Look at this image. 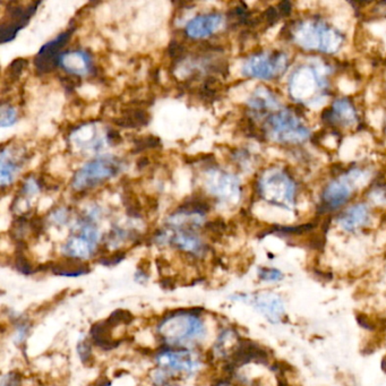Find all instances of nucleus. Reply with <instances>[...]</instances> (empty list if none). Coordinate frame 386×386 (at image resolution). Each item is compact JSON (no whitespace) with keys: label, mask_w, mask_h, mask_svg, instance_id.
<instances>
[{"label":"nucleus","mask_w":386,"mask_h":386,"mask_svg":"<svg viewBox=\"0 0 386 386\" xmlns=\"http://www.w3.org/2000/svg\"><path fill=\"white\" fill-rule=\"evenodd\" d=\"M199 310H179L174 312L160 323L158 331L163 341L169 344H181L190 341L199 340L205 335V326L199 319Z\"/></svg>","instance_id":"1"},{"label":"nucleus","mask_w":386,"mask_h":386,"mask_svg":"<svg viewBox=\"0 0 386 386\" xmlns=\"http://www.w3.org/2000/svg\"><path fill=\"white\" fill-rule=\"evenodd\" d=\"M294 40L303 49L319 50L325 53H337L342 37L333 28L322 22L306 21L298 25L294 32Z\"/></svg>","instance_id":"2"},{"label":"nucleus","mask_w":386,"mask_h":386,"mask_svg":"<svg viewBox=\"0 0 386 386\" xmlns=\"http://www.w3.org/2000/svg\"><path fill=\"white\" fill-rule=\"evenodd\" d=\"M123 169V162L115 156H100L85 163L77 170L72 179V187L77 192H84L90 188L110 181Z\"/></svg>","instance_id":"3"},{"label":"nucleus","mask_w":386,"mask_h":386,"mask_svg":"<svg viewBox=\"0 0 386 386\" xmlns=\"http://www.w3.org/2000/svg\"><path fill=\"white\" fill-rule=\"evenodd\" d=\"M99 242V231L94 220L86 217L77 221L73 229V235L68 238L62 247L67 258L75 260H86L94 254Z\"/></svg>","instance_id":"4"},{"label":"nucleus","mask_w":386,"mask_h":386,"mask_svg":"<svg viewBox=\"0 0 386 386\" xmlns=\"http://www.w3.org/2000/svg\"><path fill=\"white\" fill-rule=\"evenodd\" d=\"M269 136L278 143L298 144L310 137V129L303 125L294 112L282 110L271 117L269 123Z\"/></svg>","instance_id":"5"},{"label":"nucleus","mask_w":386,"mask_h":386,"mask_svg":"<svg viewBox=\"0 0 386 386\" xmlns=\"http://www.w3.org/2000/svg\"><path fill=\"white\" fill-rule=\"evenodd\" d=\"M260 192L267 202L292 208L294 204V184L285 171L270 169L260 181Z\"/></svg>","instance_id":"6"},{"label":"nucleus","mask_w":386,"mask_h":386,"mask_svg":"<svg viewBox=\"0 0 386 386\" xmlns=\"http://www.w3.org/2000/svg\"><path fill=\"white\" fill-rule=\"evenodd\" d=\"M205 187L212 196L224 204L236 205L242 197L238 177L220 168H210L205 171Z\"/></svg>","instance_id":"7"},{"label":"nucleus","mask_w":386,"mask_h":386,"mask_svg":"<svg viewBox=\"0 0 386 386\" xmlns=\"http://www.w3.org/2000/svg\"><path fill=\"white\" fill-rule=\"evenodd\" d=\"M288 66L285 53H264L249 57L242 66L245 76L258 80H272L280 76Z\"/></svg>","instance_id":"8"},{"label":"nucleus","mask_w":386,"mask_h":386,"mask_svg":"<svg viewBox=\"0 0 386 386\" xmlns=\"http://www.w3.org/2000/svg\"><path fill=\"white\" fill-rule=\"evenodd\" d=\"M369 174L362 170H351L346 175L341 176L337 181H332L325 190V202L331 208H339L344 205V203L349 199L353 190L357 187H364L369 181Z\"/></svg>","instance_id":"9"},{"label":"nucleus","mask_w":386,"mask_h":386,"mask_svg":"<svg viewBox=\"0 0 386 386\" xmlns=\"http://www.w3.org/2000/svg\"><path fill=\"white\" fill-rule=\"evenodd\" d=\"M235 299L251 303L258 313L262 314L272 324H279L285 317V303L279 294L274 292H262L254 296L242 294Z\"/></svg>","instance_id":"10"},{"label":"nucleus","mask_w":386,"mask_h":386,"mask_svg":"<svg viewBox=\"0 0 386 386\" xmlns=\"http://www.w3.org/2000/svg\"><path fill=\"white\" fill-rule=\"evenodd\" d=\"M73 33L74 28H68L53 40L43 44L34 58V65L37 73L48 74L53 72L56 66H58L59 58L62 53V50L66 47L68 41L71 40Z\"/></svg>","instance_id":"11"},{"label":"nucleus","mask_w":386,"mask_h":386,"mask_svg":"<svg viewBox=\"0 0 386 386\" xmlns=\"http://www.w3.org/2000/svg\"><path fill=\"white\" fill-rule=\"evenodd\" d=\"M226 25V19L221 12L199 14L187 22L185 34L192 40H205L218 33Z\"/></svg>","instance_id":"12"},{"label":"nucleus","mask_w":386,"mask_h":386,"mask_svg":"<svg viewBox=\"0 0 386 386\" xmlns=\"http://www.w3.org/2000/svg\"><path fill=\"white\" fill-rule=\"evenodd\" d=\"M321 85L322 78L319 74L310 66H303L292 75L290 93L298 101H310Z\"/></svg>","instance_id":"13"},{"label":"nucleus","mask_w":386,"mask_h":386,"mask_svg":"<svg viewBox=\"0 0 386 386\" xmlns=\"http://www.w3.org/2000/svg\"><path fill=\"white\" fill-rule=\"evenodd\" d=\"M159 365L166 373L192 374L196 371L197 362L186 349H166L157 357Z\"/></svg>","instance_id":"14"},{"label":"nucleus","mask_w":386,"mask_h":386,"mask_svg":"<svg viewBox=\"0 0 386 386\" xmlns=\"http://www.w3.org/2000/svg\"><path fill=\"white\" fill-rule=\"evenodd\" d=\"M71 142L74 146L81 151L98 152L105 147L107 133L102 134L95 124H86L74 129L71 134ZM109 143V142H108Z\"/></svg>","instance_id":"15"},{"label":"nucleus","mask_w":386,"mask_h":386,"mask_svg":"<svg viewBox=\"0 0 386 386\" xmlns=\"http://www.w3.org/2000/svg\"><path fill=\"white\" fill-rule=\"evenodd\" d=\"M37 5L40 3H32L26 6L16 3V7H12L8 10L10 19L8 21H3L1 24V42H8L16 37L17 32L28 24L37 10Z\"/></svg>","instance_id":"16"},{"label":"nucleus","mask_w":386,"mask_h":386,"mask_svg":"<svg viewBox=\"0 0 386 386\" xmlns=\"http://www.w3.org/2000/svg\"><path fill=\"white\" fill-rule=\"evenodd\" d=\"M58 66L62 67L65 73L77 77L87 76L94 69L92 56L82 49L62 53L59 58Z\"/></svg>","instance_id":"17"},{"label":"nucleus","mask_w":386,"mask_h":386,"mask_svg":"<svg viewBox=\"0 0 386 386\" xmlns=\"http://www.w3.org/2000/svg\"><path fill=\"white\" fill-rule=\"evenodd\" d=\"M23 160L22 157L14 154V151L10 147L3 146L1 150V187H10V185L14 183L17 172L21 170Z\"/></svg>","instance_id":"18"},{"label":"nucleus","mask_w":386,"mask_h":386,"mask_svg":"<svg viewBox=\"0 0 386 386\" xmlns=\"http://www.w3.org/2000/svg\"><path fill=\"white\" fill-rule=\"evenodd\" d=\"M368 219H369V211L367 206L365 204H357L346 210L344 215H341L339 224L348 233H353L355 230L365 226Z\"/></svg>","instance_id":"19"},{"label":"nucleus","mask_w":386,"mask_h":386,"mask_svg":"<svg viewBox=\"0 0 386 386\" xmlns=\"http://www.w3.org/2000/svg\"><path fill=\"white\" fill-rule=\"evenodd\" d=\"M47 267L56 276H68V278H76L90 272L87 264L71 258H65L64 261L49 263Z\"/></svg>","instance_id":"20"},{"label":"nucleus","mask_w":386,"mask_h":386,"mask_svg":"<svg viewBox=\"0 0 386 386\" xmlns=\"http://www.w3.org/2000/svg\"><path fill=\"white\" fill-rule=\"evenodd\" d=\"M111 330L112 328L108 324L107 321H101L93 324L90 331L93 344L103 350H112L119 346L120 342L115 341L111 337Z\"/></svg>","instance_id":"21"},{"label":"nucleus","mask_w":386,"mask_h":386,"mask_svg":"<svg viewBox=\"0 0 386 386\" xmlns=\"http://www.w3.org/2000/svg\"><path fill=\"white\" fill-rule=\"evenodd\" d=\"M249 106L256 111L272 110L279 107V102L269 90L263 86L255 90L249 99Z\"/></svg>","instance_id":"22"},{"label":"nucleus","mask_w":386,"mask_h":386,"mask_svg":"<svg viewBox=\"0 0 386 386\" xmlns=\"http://www.w3.org/2000/svg\"><path fill=\"white\" fill-rule=\"evenodd\" d=\"M333 114L335 119L341 125L349 127V126L355 125L357 123V115H355V109H353L351 103L344 100V99L334 102Z\"/></svg>","instance_id":"23"},{"label":"nucleus","mask_w":386,"mask_h":386,"mask_svg":"<svg viewBox=\"0 0 386 386\" xmlns=\"http://www.w3.org/2000/svg\"><path fill=\"white\" fill-rule=\"evenodd\" d=\"M147 121H149V116L145 111L134 109V110L126 111L125 115L120 118L119 121H117V124L127 128H136L138 126L146 125Z\"/></svg>","instance_id":"24"},{"label":"nucleus","mask_w":386,"mask_h":386,"mask_svg":"<svg viewBox=\"0 0 386 386\" xmlns=\"http://www.w3.org/2000/svg\"><path fill=\"white\" fill-rule=\"evenodd\" d=\"M17 119H19V112L16 110V108L12 107L10 103H3L0 109V126L3 128L10 127L15 125Z\"/></svg>","instance_id":"25"},{"label":"nucleus","mask_w":386,"mask_h":386,"mask_svg":"<svg viewBox=\"0 0 386 386\" xmlns=\"http://www.w3.org/2000/svg\"><path fill=\"white\" fill-rule=\"evenodd\" d=\"M40 181H37V178L31 176V177H28L23 181L21 188L22 196L28 201L30 197L35 196L37 194L40 193Z\"/></svg>","instance_id":"26"},{"label":"nucleus","mask_w":386,"mask_h":386,"mask_svg":"<svg viewBox=\"0 0 386 386\" xmlns=\"http://www.w3.org/2000/svg\"><path fill=\"white\" fill-rule=\"evenodd\" d=\"M134 319V316L128 310H115L114 313L109 316L107 319L108 324L114 328L121 324H131Z\"/></svg>","instance_id":"27"},{"label":"nucleus","mask_w":386,"mask_h":386,"mask_svg":"<svg viewBox=\"0 0 386 386\" xmlns=\"http://www.w3.org/2000/svg\"><path fill=\"white\" fill-rule=\"evenodd\" d=\"M15 267L17 271L23 273L25 276H31V274L37 273V271L39 270V267H33L31 261L23 254L22 249H19V253L16 255Z\"/></svg>","instance_id":"28"},{"label":"nucleus","mask_w":386,"mask_h":386,"mask_svg":"<svg viewBox=\"0 0 386 386\" xmlns=\"http://www.w3.org/2000/svg\"><path fill=\"white\" fill-rule=\"evenodd\" d=\"M28 64L26 59L19 58L16 59L14 62L8 66V72H7V76L8 81H12V83L16 82L21 77L22 73L24 71L25 66Z\"/></svg>","instance_id":"29"},{"label":"nucleus","mask_w":386,"mask_h":386,"mask_svg":"<svg viewBox=\"0 0 386 386\" xmlns=\"http://www.w3.org/2000/svg\"><path fill=\"white\" fill-rule=\"evenodd\" d=\"M258 276H260V279L265 282H279L283 279V273L278 269L261 267L258 270Z\"/></svg>","instance_id":"30"},{"label":"nucleus","mask_w":386,"mask_h":386,"mask_svg":"<svg viewBox=\"0 0 386 386\" xmlns=\"http://www.w3.org/2000/svg\"><path fill=\"white\" fill-rule=\"evenodd\" d=\"M77 353L80 355L81 360L83 364H87V362H91V358H92V348H91V344H90L89 340L80 341V344L77 346Z\"/></svg>","instance_id":"31"},{"label":"nucleus","mask_w":386,"mask_h":386,"mask_svg":"<svg viewBox=\"0 0 386 386\" xmlns=\"http://www.w3.org/2000/svg\"><path fill=\"white\" fill-rule=\"evenodd\" d=\"M125 256L126 254L124 251H116V253H112V254L109 255L107 258H102L101 260H99V262L102 265H106V267H115V265L123 261Z\"/></svg>","instance_id":"32"},{"label":"nucleus","mask_w":386,"mask_h":386,"mask_svg":"<svg viewBox=\"0 0 386 386\" xmlns=\"http://www.w3.org/2000/svg\"><path fill=\"white\" fill-rule=\"evenodd\" d=\"M50 220L53 221L56 224H66L69 220V212L66 209H58L53 212V215H50Z\"/></svg>","instance_id":"33"},{"label":"nucleus","mask_w":386,"mask_h":386,"mask_svg":"<svg viewBox=\"0 0 386 386\" xmlns=\"http://www.w3.org/2000/svg\"><path fill=\"white\" fill-rule=\"evenodd\" d=\"M1 386H22V376L19 371H10L3 377Z\"/></svg>","instance_id":"34"},{"label":"nucleus","mask_w":386,"mask_h":386,"mask_svg":"<svg viewBox=\"0 0 386 386\" xmlns=\"http://www.w3.org/2000/svg\"><path fill=\"white\" fill-rule=\"evenodd\" d=\"M110 380H107V378H101V380L99 378L92 386H110Z\"/></svg>","instance_id":"35"}]
</instances>
